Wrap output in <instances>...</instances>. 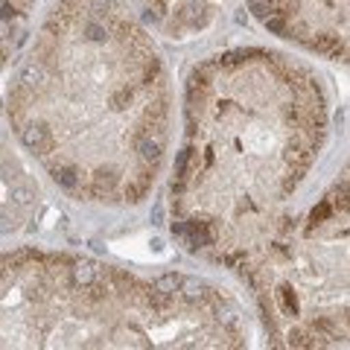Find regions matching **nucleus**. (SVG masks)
<instances>
[{
	"mask_svg": "<svg viewBox=\"0 0 350 350\" xmlns=\"http://www.w3.org/2000/svg\"><path fill=\"white\" fill-rule=\"evenodd\" d=\"M161 38L187 41L207 32L222 15L225 0H123Z\"/></svg>",
	"mask_w": 350,
	"mask_h": 350,
	"instance_id": "6",
	"label": "nucleus"
},
{
	"mask_svg": "<svg viewBox=\"0 0 350 350\" xmlns=\"http://www.w3.org/2000/svg\"><path fill=\"white\" fill-rule=\"evenodd\" d=\"M6 117L70 202L140 207L163 172L172 129L155 32L123 0H56L12 73Z\"/></svg>",
	"mask_w": 350,
	"mask_h": 350,
	"instance_id": "1",
	"label": "nucleus"
},
{
	"mask_svg": "<svg viewBox=\"0 0 350 350\" xmlns=\"http://www.w3.org/2000/svg\"><path fill=\"white\" fill-rule=\"evenodd\" d=\"M330 123L321 76L280 50L228 47L193 64L170 181L175 243L239 275L292 216Z\"/></svg>",
	"mask_w": 350,
	"mask_h": 350,
	"instance_id": "2",
	"label": "nucleus"
},
{
	"mask_svg": "<svg viewBox=\"0 0 350 350\" xmlns=\"http://www.w3.org/2000/svg\"><path fill=\"white\" fill-rule=\"evenodd\" d=\"M0 306L6 350L251 345L243 304L219 283L181 271L140 275L73 251H6Z\"/></svg>",
	"mask_w": 350,
	"mask_h": 350,
	"instance_id": "3",
	"label": "nucleus"
},
{
	"mask_svg": "<svg viewBox=\"0 0 350 350\" xmlns=\"http://www.w3.org/2000/svg\"><path fill=\"white\" fill-rule=\"evenodd\" d=\"M0 9H3V59L12 62L29 27L36 0H0Z\"/></svg>",
	"mask_w": 350,
	"mask_h": 350,
	"instance_id": "7",
	"label": "nucleus"
},
{
	"mask_svg": "<svg viewBox=\"0 0 350 350\" xmlns=\"http://www.w3.org/2000/svg\"><path fill=\"white\" fill-rule=\"evenodd\" d=\"M248 9L269 36L350 70V0H248Z\"/></svg>",
	"mask_w": 350,
	"mask_h": 350,
	"instance_id": "5",
	"label": "nucleus"
},
{
	"mask_svg": "<svg viewBox=\"0 0 350 350\" xmlns=\"http://www.w3.org/2000/svg\"><path fill=\"white\" fill-rule=\"evenodd\" d=\"M237 278L271 347L350 345V161Z\"/></svg>",
	"mask_w": 350,
	"mask_h": 350,
	"instance_id": "4",
	"label": "nucleus"
}]
</instances>
